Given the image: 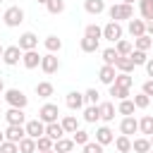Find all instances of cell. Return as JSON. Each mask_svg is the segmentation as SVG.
Instances as JSON below:
<instances>
[{"mask_svg": "<svg viewBox=\"0 0 153 153\" xmlns=\"http://www.w3.org/2000/svg\"><path fill=\"white\" fill-rule=\"evenodd\" d=\"M2 96H5V103H7L10 108H22V110H24V108L29 105V96H26L22 88H7Z\"/></svg>", "mask_w": 153, "mask_h": 153, "instance_id": "cell-1", "label": "cell"}, {"mask_svg": "<svg viewBox=\"0 0 153 153\" xmlns=\"http://www.w3.org/2000/svg\"><path fill=\"white\" fill-rule=\"evenodd\" d=\"M108 14H110V22H122V19H134V10L131 5H124V2H117L112 7H108Z\"/></svg>", "mask_w": 153, "mask_h": 153, "instance_id": "cell-2", "label": "cell"}, {"mask_svg": "<svg viewBox=\"0 0 153 153\" xmlns=\"http://www.w3.org/2000/svg\"><path fill=\"white\" fill-rule=\"evenodd\" d=\"M2 22H5V26H10V29L19 26V24L24 22V10H22V7H17V5L7 7V10H5V14H2Z\"/></svg>", "mask_w": 153, "mask_h": 153, "instance_id": "cell-3", "label": "cell"}, {"mask_svg": "<svg viewBox=\"0 0 153 153\" xmlns=\"http://www.w3.org/2000/svg\"><path fill=\"white\" fill-rule=\"evenodd\" d=\"M57 117H60V108H57L55 103H45V105H41V110H38V120H41L43 124H53V122H57Z\"/></svg>", "mask_w": 153, "mask_h": 153, "instance_id": "cell-4", "label": "cell"}, {"mask_svg": "<svg viewBox=\"0 0 153 153\" xmlns=\"http://www.w3.org/2000/svg\"><path fill=\"white\" fill-rule=\"evenodd\" d=\"M103 38L105 41H112V43L122 41V26H120V22H108L103 26Z\"/></svg>", "mask_w": 153, "mask_h": 153, "instance_id": "cell-5", "label": "cell"}, {"mask_svg": "<svg viewBox=\"0 0 153 153\" xmlns=\"http://www.w3.org/2000/svg\"><path fill=\"white\" fill-rule=\"evenodd\" d=\"M24 136H26V129H24V124H7V129H5V141L19 143Z\"/></svg>", "mask_w": 153, "mask_h": 153, "instance_id": "cell-6", "label": "cell"}, {"mask_svg": "<svg viewBox=\"0 0 153 153\" xmlns=\"http://www.w3.org/2000/svg\"><path fill=\"white\" fill-rule=\"evenodd\" d=\"M41 69H43L45 74H55V72L60 69V60H57V55H55V53L43 55V57H41Z\"/></svg>", "mask_w": 153, "mask_h": 153, "instance_id": "cell-7", "label": "cell"}, {"mask_svg": "<svg viewBox=\"0 0 153 153\" xmlns=\"http://www.w3.org/2000/svg\"><path fill=\"white\" fill-rule=\"evenodd\" d=\"M24 129H26V136H31V139L45 136V124H43L41 120H29V122L24 124Z\"/></svg>", "mask_w": 153, "mask_h": 153, "instance_id": "cell-8", "label": "cell"}, {"mask_svg": "<svg viewBox=\"0 0 153 153\" xmlns=\"http://www.w3.org/2000/svg\"><path fill=\"white\" fill-rule=\"evenodd\" d=\"M17 45L22 48V53H26V50H36V45H38V36L31 33V31H24V33L19 36V43H17Z\"/></svg>", "mask_w": 153, "mask_h": 153, "instance_id": "cell-9", "label": "cell"}, {"mask_svg": "<svg viewBox=\"0 0 153 153\" xmlns=\"http://www.w3.org/2000/svg\"><path fill=\"white\" fill-rule=\"evenodd\" d=\"M22 55H24V53H22V48H19V45H7V48H5V53H2V62L12 67V65H17V62L22 60Z\"/></svg>", "mask_w": 153, "mask_h": 153, "instance_id": "cell-10", "label": "cell"}, {"mask_svg": "<svg viewBox=\"0 0 153 153\" xmlns=\"http://www.w3.org/2000/svg\"><path fill=\"white\" fill-rule=\"evenodd\" d=\"M65 103H67L69 110H81L84 103H86V98H84V93H79V91H69L67 98H65Z\"/></svg>", "mask_w": 153, "mask_h": 153, "instance_id": "cell-11", "label": "cell"}, {"mask_svg": "<svg viewBox=\"0 0 153 153\" xmlns=\"http://www.w3.org/2000/svg\"><path fill=\"white\" fill-rule=\"evenodd\" d=\"M120 131L124 134V136H131V134H136L139 131V120L131 115V117H122V122H120Z\"/></svg>", "mask_w": 153, "mask_h": 153, "instance_id": "cell-12", "label": "cell"}, {"mask_svg": "<svg viewBox=\"0 0 153 153\" xmlns=\"http://www.w3.org/2000/svg\"><path fill=\"white\" fill-rule=\"evenodd\" d=\"M5 120H7V124H26V115L22 108H10L5 112Z\"/></svg>", "mask_w": 153, "mask_h": 153, "instance_id": "cell-13", "label": "cell"}, {"mask_svg": "<svg viewBox=\"0 0 153 153\" xmlns=\"http://www.w3.org/2000/svg\"><path fill=\"white\" fill-rule=\"evenodd\" d=\"M41 57H43V55H38L36 50H26V53L22 55V62H24L26 69H36V67H41Z\"/></svg>", "mask_w": 153, "mask_h": 153, "instance_id": "cell-14", "label": "cell"}, {"mask_svg": "<svg viewBox=\"0 0 153 153\" xmlns=\"http://www.w3.org/2000/svg\"><path fill=\"white\" fill-rule=\"evenodd\" d=\"M115 76H117V69L110 67V65H103V67L98 69V79H100L103 84H108V86L115 84Z\"/></svg>", "mask_w": 153, "mask_h": 153, "instance_id": "cell-15", "label": "cell"}, {"mask_svg": "<svg viewBox=\"0 0 153 153\" xmlns=\"http://www.w3.org/2000/svg\"><path fill=\"white\" fill-rule=\"evenodd\" d=\"M96 141H98L100 146L115 143V134H112V129H110V127H98V129H96Z\"/></svg>", "mask_w": 153, "mask_h": 153, "instance_id": "cell-16", "label": "cell"}, {"mask_svg": "<svg viewBox=\"0 0 153 153\" xmlns=\"http://www.w3.org/2000/svg\"><path fill=\"white\" fill-rule=\"evenodd\" d=\"M127 31H129L134 38H139V36H143V33H146V22H143V19H129Z\"/></svg>", "mask_w": 153, "mask_h": 153, "instance_id": "cell-17", "label": "cell"}, {"mask_svg": "<svg viewBox=\"0 0 153 153\" xmlns=\"http://www.w3.org/2000/svg\"><path fill=\"white\" fill-rule=\"evenodd\" d=\"M84 10L88 14H100L105 12V0H84Z\"/></svg>", "mask_w": 153, "mask_h": 153, "instance_id": "cell-18", "label": "cell"}, {"mask_svg": "<svg viewBox=\"0 0 153 153\" xmlns=\"http://www.w3.org/2000/svg\"><path fill=\"white\" fill-rule=\"evenodd\" d=\"M139 131L143 134V136H153V115H143L141 120H139Z\"/></svg>", "mask_w": 153, "mask_h": 153, "instance_id": "cell-19", "label": "cell"}, {"mask_svg": "<svg viewBox=\"0 0 153 153\" xmlns=\"http://www.w3.org/2000/svg\"><path fill=\"white\" fill-rule=\"evenodd\" d=\"M115 69L120 72V74H131V69H134V62H131V57H117V62H115Z\"/></svg>", "mask_w": 153, "mask_h": 153, "instance_id": "cell-20", "label": "cell"}, {"mask_svg": "<svg viewBox=\"0 0 153 153\" xmlns=\"http://www.w3.org/2000/svg\"><path fill=\"white\" fill-rule=\"evenodd\" d=\"M98 110H100V120L103 122H112L115 120V105L112 103H98Z\"/></svg>", "mask_w": 153, "mask_h": 153, "instance_id": "cell-21", "label": "cell"}, {"mask_svg": "<svg viewBox=\"0 0 153 153\" xmlns=\"http://www.w3.org/2000/svg\"><path fill=\"white\" fill-rule=\"evenodd\" d=\"M62 134H65V129H62V124H60V122L45 124V136H50L53 141H60V139H62Z\"/></svg>", "mask_w": 153, "mask_h": 153, "instance_id": "cell-22", "label": "cell"}, {"mask_svg": "<svg viewBox=\"0 0 153 153\" xmlns=\"http://www.w3.org/2000/svg\"><path fill=\"white\" fill-rule=\"evenodd\" d=\"M131 151H134V153H148V151H151V139H148V136L134 139V141H131Z\"/></svg>", "mask_w": 153, "mask_h": 153, "instance_id": "cell-23", "label": "cell"}, {"mask_svg": "<svg viewBox=\"0 0 153 153\" xmlns=\"http://www.w3.org/2000/svg\"><path fill=\"white\" fill-rule=\"evenodd\" d=\"M53 93H55V88H53L50 81H38V84H36V96H38V98H50Z\"/></svg>", "mask_w": 153, "mask_h": 153, "instance_id": "cell-24", "label": "cell"}, {"mask_svg": "<svg viewBox=\"0 0 153 153\" xmlns=\"http://www.w3.org/2000/svg\"><path fill=\"white\" fill-rule=\"evenodd\" d=\"M60 124H62V129H65V134H74V131L79 129V124H76V117H74V115H65Z\"/></svg>", "mask_w": 153, "mask_h": 153, "instance_id": "cell-25", "label": "cell"}, {"mask_svg": "<svg viewBox=\"0 0 153 153\" xmlns=\"http://www.w3.org/2000/svg\"><path fill=\"white\" fill-rule=\"evenodd\" d=\"M72 148H74V141L72 139H60V141H55V146H53V151L55 153H72Z\"/></svg>", "mask_w": 153, "mask_h": 153, "instance_id": "cell-26", "label": "cell"}, {"mask_svg": "<svg viewBox=\"0 0 153 153\" xmlns=\"http://www.w3.org/2000/svg\"><path fill=\"white\" fill-rule=\"evenodd\" d=\"M43 45H45L48 53H60V50H62V41H60L57 36H48V38L43 41Z\"/></svg>", "mask_w": 153, "mask_h": 153, "instance_id": "cell-27", "label": "cell"}, {"mask_svg": "<svg viewBox=\"0 0 153 153\" xmlns=\"http://www.w3.org/2000/svg\"><path fill=\"white\" fill-rule=\"evenodd\" d=\"M79 45H81V50H84V53H96V50L100 48V41H96V38H88V36H84Z\"/></svg>", "mask_w": 153, "mask_h": 153, "instance_id": "cell-28", "label": "cell"}, {"mask_svg": "<svg viewBox=\"0 0 153 153\" xmlns=\"http://www.w3.org/2000/svg\"><path fill=\"white\" fill-rule=\"evenodd\" d=\"M134 110H136V105H134V100H120V105H117V112L120 115H124V117H131L134 115Z\"/></svg>", "mask_w": 153, "mask_h": 153, "instance_id": "cell-29", "label": "cell"}, {"mask_svg": "<svg viewBox=\"0 0 153 153\" xmlns=\"http://www.w3.org/2000/svg\"><path fill=\"white\" fill-rule=\"evenodd\" d=\"M115 148H117L120 153H129V151H131V139L124 136V134H120V136L115 139Z\"/></svg>", "mask_w": 153, "mask_h": 153, "instance_id": "cell-30", "label": "cell"}, {"mask_svg": "<svg viewBox=\"0 0 153 153\" xmlns=\"http://www.w3.org/2000/svg\"><path fill=\"white\" fill-rule=\"evenodd\" d=\"M38 148H36V139H31V136H24L22 141H19V153H36Z\"/></svg>", "mask_w": 153, "mask_h": 153, "instance_id": "cell-31", "label": "cell"}, {"mask_svg": "<svg viewBox=\"0 0 153 153\" xmlns=\"http://www.w3.org/2000/svg\"><path fill=\"white\" fill-rule=\"evenodd\" d=\"M139 10H141L143 22L153 19V0H139Z\"/></svg>", "mask_w": 153, "mask_h": 153, "instance_id": "cell-32", "label": "cell"}, {"mask_svg": "<svg viewBox=\"0 0 153 153\" xmlns=\"http://www.w3.org/2000/svg\"><path fill=\"white\" fill-rule=\"evenodd\" d=\"M151 45H153V38H151L148 33H143V36L134 38V48H136V50H143V53H146V50H148Z\"/></svg>", "mask_w": 153, "mask_h": 153, "instance_id": "cell-33", "label": "cell"}, {"mask_svg": "<svg viewBox=\"0 0 153 153\" xmlns=\"http://www.w3.org/2000/svg\"><path fill=\"white\" fill-rule=\"evenodd\" d=\"M115 50H117V55L129 57V55H131V50H134V45H131L129 41H124V38H122V41H117V43H115Z\"/></svg>", "mask_w": 153, "mask_h": 153, "instance_id": "cell-34", "label": "cell"}, {"mask_svg": "<svg viewBox=\"0 0 153 153\" xmlns=\"http://www.w3.org/2000/svg\"><path fill=\"white\" fill-rule=\"evenodd\" d=\"M84 120L91 122V124L98 122V120H100V110H98V105H88V108L84 110Z\"/></svg>", "mask_w": 153, "mask_h": 153, "instance_id": "cell-35", "label": "cell"}, {"mask_svg": "<svg viewBox=\"0 0 153 153\" xmlns=\"http://www.w3.org/2000/svg\"><path fill=\"white\" fill-rule=\"evenodd\" d=\"M84 36H88V38H96V41H100V38H103V29H100L98 24H88V26L84 29Z\"/></svg>", "mask_w": 153, "mask_h": 153, "instance_id": "cell-36", "label": "cell"}, {"mask_svg": "<svg viewBox=\"0 0 153 153\" xmlns=\"http://www.w3.org/2000/svg\"><path fill=\"white\" fill-rule=\"evenodd\" d=\"M100 55H103V62H105V65H110V67H115V62H117V57H120L115 48H105Z\"/></svg>", "mask_w": 153, "mask_h": 153, "instance_id": "cell-37", "label": "cell"}, {"mask_svg": "<svg viewBox=\"0 0 153 153\" xmlns=\"http://www.w3.org/2000/svg\"><path fill=\"white\" fill-rule=\"evenodd\" d=\"M110 96L112 98H117V100H127L129 98V88H122V86H110Z\"/></svg>", "mask_w": 153, "mask_h": 153, "instance_id": "cell-38", "label": "cell"}, {"mask_svg": "<svg viewBox=\"0 0 153 153\" xmlns=\"http://www.w3.org/2000/svg\"><path fill=\"white\" fill-rule=\"evenodd\" d=\"M72 141H74V146H76V143H79V146H86V143H88V131L76 129V131L72 134Z\"/></svg>", "mask_w": 153, "mask_h": 153, "instance_id": "cell-39", "label": "cell"}, {"mask_svg": "<svg viewBox=\"0 0 153 153\" xmlns=\"http://www.w3.org/2000/svg\"><path fill=\"white\" fill-rule=\"evenodd\" d=\"M53 146H55V141H53L50 136H41V139H36V148H38V151H53Z\"/></svg>", "mask_w": 153, "mask_h": 153, "instance_id": "cell-40", "label": "cell"}, {"mask_svg": "<svg viewBox=\"0 0 153 153\" xmlns=\"http://www.w3.org/2000/svg\"><path fill=\"white\" fill-rule=\"evenodd\" d=\"M45 10H48L50 14H62V12H65V0H50Z\"/></svg>", "mask_w": 153, "mask_h": 153, "instance_id": "cell-41", "label": "cell"}, {"mask_svg": "<svg viewBox=\"0 0 153 153\" xmlns=\"http://www.w3.org/2000/svg\"><path fill=\"white\" fill-rule=\"evenodd\" d=\"M129 57H131V62H134V67H136V65H146V62H148V57H146V53H143V50H136V48L131 50V55H129Z\"/></svg>", "mask_w": 153, "mask_h": 153, "instance_id": "cell-42", "label": "cell"}, {"mask_svg": "<svg viewBox=\"0 0 153 153\" xmlns=\"http://www.w3.org/2000/svg\"><path fill=\"white\" fill-rule=\"evenodd\" d=\"M134 105H136L139 110H143V108L151 105V98H148L146 93H136V96H134Z\"/></svg>", "mask_w": 153, "mask_h": 153, "instance_id": "cell-43", "label": "cell"}, {"mask_svg": "<svg viewBox=\"0 0 153 153\" xmlns=\"http://www.w3.org/2000/svg\"><path fill=\"white\" fill-rule=\"evenodd\" d=\"M131 81H134V79H131L129 74H117V76H115V86H122V88H129Z\"/></svg>", "mask_w": 153, "mask_h": 153, "instance_id": "cell-44", "label": "cell"}, {"mask_svg": "<svg viewBox=\"0 0 153 153\" xmlns=\"http://www.w3.org/2000/svg\"><path fill=\"white\" fill-rule=\"evenodd\" d=\"M0 153H19V143L2 141V143H0Z\"/></svg>", "mask_w": 153, "mask_h": 153, "instance_id": "cell-45", "label": "cell"}, {"mask_svg": "<svg viewBox=\"0 0 153 153\" xmlns=\"http://www.w3.org/2000/svg\"><path fill=\"white\" fill-rule=\"evenodd\" d=\"M98 96H100V93H98L96 88H88V91L84 93V98H86V103H88V105H98Z\"/></svg>", "mask_w": 153, "mask_h": 153, "instance_id": "cell-46", "label": "cell"}, {"mask_svg": "<svg viewBox=\"0 0 153 153\" xmlns=\"http://www.w3.org/2000/svg\"><path fill=\"white\" fill-rule=\"evenodd\" d=\"M84 153H103V146H100L98 141H88V143L84 146Z\"/></svg>", "mask_w": 153, "mask_h": 153, "instance_id": "cell-47", "label": "cell"}, {"mask_svg": "<svg viewBox=\"0 0 153 153\" xmlns=\"http://www.w3.org/2000/svg\"><path fill=\"white\" fill-rule=\"evenodd\" d=\"M141 93H146L148 98L153 96V79H148V81H143V86H141Z\"/></svg>", "mask_w": 153, "mask_h": 153, "instance_id": "cell-48", "label": "cell"}, {"mask_svg": "<svg viewBox=\"0 0 153 153\" xmlns=\"http://www.w3.org/2000/svg\"><path fill=\"white\" fill-rule=\"evenodd\" d=\"M143 67H146V74H148V76L153 79V60H148V62H146Z\"/></svg>", "mask_w": 153, "mask_h": 153, "instance_id": "cell-49", "label": "cell"}, {"mask_svg": "<svg viewBox=\"0 0 153 153\" xmlns=\"http://www.w3.org/2000/svg\"><path fill=\"white\" fill-rule=\"evenodd\" d=\"M146 33H148V36H153V19H148V22H146Z\"/></svg>", "mask_w": 153, "mask_h": 153, "instance_id": "cell-50", "label": "cell"}, {"mask_svg": "<svg viewBox=\"0 0 153 153\" xmlns=\"http://www.w3.org/2000/svg\"><path fill=\"white\" fill-rule=\"evenodd\" d=\"M48 2H50V0H38V5H43V7H48Z\"/></svg>", "mask_w": 153, "mask_h": 153, "instance_id": "cell-51", "label": "cell"}, {"mask_svg": "<svg viewBox=\"0 0 153 153\" xmlns=\"http://www.w3.org/2000/svg\"><path fill=\"white\" fill-rule=\"evenodd\" d=\"M0 93H5V84H2V79H0Z\"/></svg>", "mask_w": 153, "mask_h": 153, "instance_id": "cell-52", "label": "cell"}, {"mask_svg": "<svg viewBox=\"0 0 153 153\" xmlns=\"http://www.w3.org/2000/svg\"><path fill=\"white\" fill-rule=\"evenodd\" d=\"M122 2H124V5H134V0H122Z\"/></svg>", "mask_w": 153, "mask_h": 153, "instance_id": "cell-53", "label": "cell"}, {"mask_svg": "<svg viewBox=\"0 0 153 153\" xmlns=\"http://www.w3.org/2000/svg\"><path fill=\"white\" fill-rule=\"evenodd\" d=\"M2 141H5V131H0V143H2Z\"/></svg>", "mask_w": 153, "mask_h": 153, "instance_id": "cell-54", "label": "cell"}, {"mask_svg": "<svg viewBox=\"0 0 153 153\" xmlns=\"http://www.w3.org/2000/svg\"><path fill=\"white\" fill-rule=\"evenodd\" d=\"M2 53H5V48H2V45H0V57H2Z\"/></svg>", "mask_w": 153, "mask_h": 153, "instance_id": "cell-55", "label": "cell"}, {"mask_svg": "<svg viewBox=\"0 0 153 153\" xmlns=\"http://www.w3.org/2000/svg\"><path fill=\"white\" fill-rule=\"evenodd\" d=\"M38 153H55V151H38Z\"/></svg>", "mask_w": 153, "mask_h": 153, "instance_id": "cell-56", "label": "cell"}, {"mask_svg": "<svg viewBox=\"0 0 153 153\" xmlns=\"http://www.w3.org/2000/svg\"><path fill=\"white\" fill-rule=\"evenodd\" d=\"M151 148H153V136H151Z\"/></svg>", "mask_w": 153, "mask_h": 153, "instance_id": "cell-57", "label": "cell"}, {"mask_svg": "<svg viewBox=\"0 0 153 153\" xmlns=\"http://www.w3.org/2000/svg\"><path fill=\"white\" fill-rule=\"evenodd\" d=\"M148 153H153V148H151V151H148Z\"/></svg>", "mask_w": 153, "mask_h": 153, "instance_id": "cell-58", "label": "cell"}, {"mask_svg": "<svg viewBox=\"0 0 153 153\" xmlns=\"http://www.w3.org/2000/svg\"><path fill=\"white\" fill-rule=\"evenodd\" d=\"M0 2H2V0H0Z\"/></svg>", "mask_w": 153, "mask_h": 153, "instance_id": "cell-59", "label": "cell"}]
</instances>
